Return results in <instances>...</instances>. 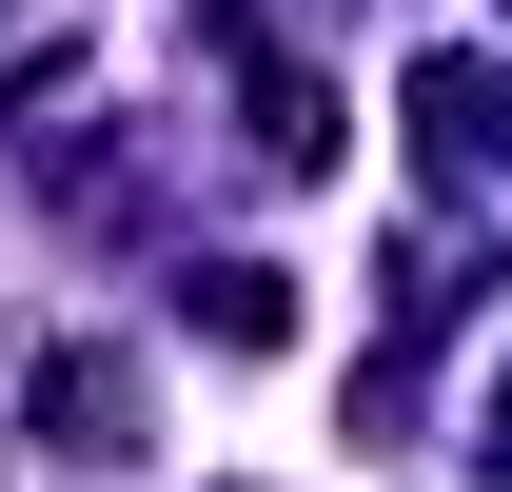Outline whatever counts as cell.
<instances>
[{"label":"cell","mask_w":512,"mask_h":492,"mask_svg":"<svg viewBox=\"0 0 512 492\" xmlns=\"http://www.w3.org/2000/svg\"><path fill=\"white\" fill-rule=\"evenodd\" d=\"M40 394H60V453H138V394H119V374H99V355H60V374H40Z\"/></svg>","instance_id":"cell-1"},{"label":"cell","mask_w":512,"mask_h":492,"mask_svg":"<svg viewBox=\"0 0 512 492\" xmlns=\"http://www.w3.org/2000/svg\"><path fill=\"white\" fill-rule=\"evenodd\" d=\"M256 138H276V158L316 178V158H335V99H316V79H296V60H256Z\"/></svg>","instance_id":"cell-2"},{"label":"cell","mask_w":512,"mask_h":492,"mask_svg":"<svg viewBox=\"0 0 512 492\" xmlns=\"http://www.w3.org/2000/svg\"><path fill=\"white\" fill-rule=\"evenodd\" d=\"M197 315H217V335H237V355H276V335H296V296H276V276H256V256H217V276H197Z\"/></svg>","instance_id":"cell-3"},{"label":"cell","mask_w":512,"mask_h":492,"mask_svg":"<svg viewBox=\"0 0 512 492\" xmlns=\"http://www.w3.org/2000/svg\"><path fill=\"white\" fill-rule=\"evenodd\" d=\"M493 492H512V374H493Z\"/></svg>","instance_id":"cell-4"}]
</instances>
